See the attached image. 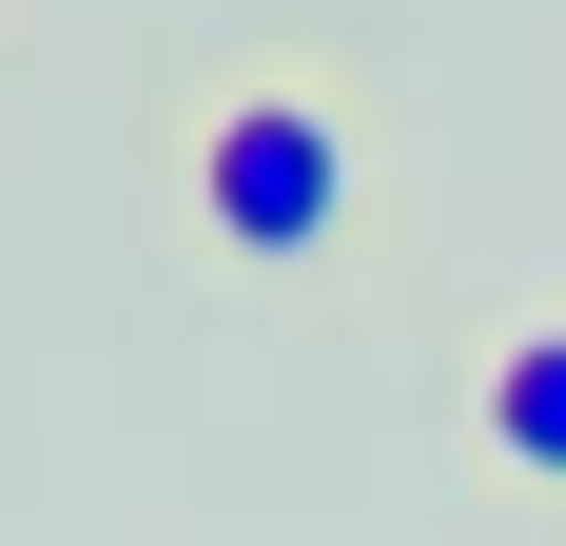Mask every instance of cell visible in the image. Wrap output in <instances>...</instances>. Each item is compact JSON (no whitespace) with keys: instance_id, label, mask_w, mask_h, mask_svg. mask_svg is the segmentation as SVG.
I'll list each match as a JSON object with an SVG mask.
<instances>
[{"instance_id":"obj_1","label":"cell","mask_w":566,"mask_h":546,"mask_svg":"<svg viewBox=\"0 0 566 546\" xmlns=\"http://www.w3.org/2000/svg\"><path fill=\"white\" fill-rule=\"evenodd\" d=\"M196 216L234 234V254H333L352 216V137L313 98H274V78H234L216 117H196Z\"/></svg>"},{"instance_id":"obj_2","label":"cell","mask_w":566,"mask_h":546,"mask_svg":"<svg viewBox=\"0 0 566 546\" xmlns=\"http://www.w3.org/2000/svg\"><path fill=\"white\" fill-rule=\"evenodd\" d=\"M489 449H509L527 489H566V313L489 351Z\"/></svg>"}]
</instances>
